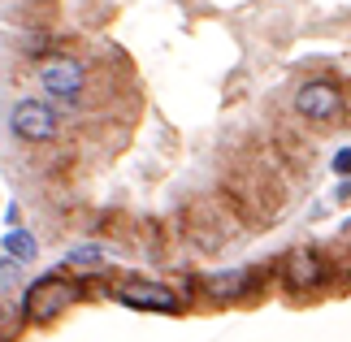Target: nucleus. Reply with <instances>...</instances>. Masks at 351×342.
I'll return each mask as SVG.
<instances>
[{"mask_svg":"<svg viewBox=\"0 0 351 342\" xmlns=\"http://www.w3.org/2000/svg\"><path fill=\"white\" fill-rule=\"evenodd\" d=\"M78 299H83V286L74 278H65V273H44V278H35L31 286L22 291V317L31 325H48L57 321L61 312H70Z\"/></svg>","mask_w":351,"mask_h":342,"instance_id":"1","label":"nucleus"},{"mask_svg":"<svg viewBox=\"0 0 351 342\" xmlns=\"http://www.w3.org/2000/svg\"><path fill=\"white\" fill-rule=\"evenodd\" d=\"M57 130H61V117H57V108H52V100L22 95V100L9 108V134L18 143H48V139H57Z\"/></svg>","mask_w":351,"mask_h":342,"instance_id":"2","label":"nucleus"},{"mask_svg":"<svg viewBox=\"0 0 351 342\" xmlns=\"http://www.w3.org/2000/svg\"><path fill=\"white\" fill-rule=\"evenodd\" d=\"M39 87H44V100L52 104H74L87 91V65L74 57H52L39 65Z\"/></svg>","mask_w":351,"mask_h":342,"instance_id":"3","label":"nucleus"},{"mask_svg":"<svg viewBox=\"0 0 351 342\" xmlns=\"http://www.w3.org/2000/svg\"><path fill=\"white\" fill-rule=\"evenodd\" d=\"M113 299L121 308H130V312H165V317H178L182 312V299L169 291L165 282H147V278H130V282H121Z\"/></svg>","mask_w":351,"mask_h":342,"instance_id":"4","label":"nucleus"},{"mask_svg":"<svg viewBox=\"0 0 351 342\" xmlns=\"http://www.w3.org/2000/svg\"><path fill=\"white\" fill-rule=\"evenodd\" d=\"M295 113L304 121H334L343 113V91L330 83V78H313L295 91Z\"/></svg>","mask_w":351,"mask_h":342,"instance_id":"5","label":"nucleus"},{"mask_svg":"<svg viewBox=\"0 0 351 342\" xmlns=\"http://www.w3.org/2000/svg\"><path fill=\"white\" fill-rule=\"evenodd\" d=\"M247 286H252V273L247 269H221V273L199 278V291H204L213 304H230V299L247 295Z\"/></svg>","mask_w":351,"mask_h":342,"instance_id":"6","label":"nucleus"},{"mask_svg":"<svg viewBox=\"0 0 351 342\" xmlns=\"http://www.w3.org/2000/svg\"><path fill=\"white\" fill-rule=\"evenodd\" d=\"M287 282L291 286H321L326 282V265H321V256H317V247H295L291 256H287Z\"/></svg>","mask_w":351,"mask_h":342,"instance_id":"7","label":"nucleus"},{"mask_svg":"<svg viewBox=\"0 0 351 342\" xmlns=\"http://www.w3.org/2000/svg\"><path fill=\"white\" fill-rule=\"evenodd\" d=\"M5 247H9L13 260H35L39 256V243H35L31 230H13V234H5Z\"/></svg>","mask_w":351,"mask_h":342,"instance_id":"8","label":"nucleus"},{"mask_svg":"<svg viewBox=\"0 0 351 342\" xmlns=\"http://www.w3.org/2000/svg\"><path fill=\"white\" fill-rule=\"evenodd\" d=\"M100 265H104V252L91 247V243H83V247H74L65 256V269H100Z\"/></svg>","mask_w":351,"mask_h":342,"instance_id":"9","label":"nucleus"},{"mask_svg":"<svg viewBox=\"0 0 351 342\" xmlns=\"http://www.w3.org/2000/svg\"><path fill=\"white\" fill-rule=\"evenodd\" d=\"M18 265H22V260L0 256V295H9V291H13V282H18Z\"/></svg>","mask_w":351,"mask_h":342,"instance_id":"10","label":"nucleus"},{"mask_svg":"<svg viewBox=\"0 0 351 342\" xmlns=\"http://www.w3.org/2000/svg\"><path fill=\"white\" fill-rule=\"evenodd\" d=\"M330 169L339 173V178H351V147H343V152H334V160H330Z\"/></svg>","mask_w":351,"mask_h":342,"instance_id":"11","label":"nucleus"}]
</instances>
